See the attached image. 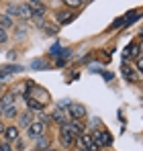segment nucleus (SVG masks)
<instances>
[{"label":"nucleus","instance_id":"nucleus-14","mask_svg":"<svg viewBox=\"0 0 143 151\" xmlns=\"http://www.w3.org/2000/svg\"><path fill=\"white\" fill-rule=\"evenodd\" d=\"M14 14H19V4H8V8H6V17H14Z\"/></svg>","mask_w":143,"mask_h":151},{"label":"nucleus","instance_id":"nucleus-28","mask_svg":"<svg viewBox=\"0 0 143 151\" xmlns=\"http://www.w3.org/2000/svg\"><path fill=\"white\" fill-rule=\"evenodd\" d=\"M45 151H53V149H45Z\"/></svg>","mask_w":143,"mask_h":151},{"label":"nucleus","instance_id":"nucleus-10","mask_svg":"<svg viewBox=\"0 0 143 151\" xmlns=\"http://www.w3.org/2000/svg\"><path fill=\"white\" fill-rule=\"evenodd\" d=\"M137 53H139L137 45H129L127 49L123 51V57H125V61H127V59H131V57H133V55H137Z\"/></svg>","mask_w":143,"mask_h":151},{"label":"nucleus","instance_id":"nucleus-1","mask_svg":"<svg viewBox=\"0 0 143 151\" xmlns=\"http://www.w3.org/2000/svg\"><path fill=\"white\" fill-rule=\"evenodd\" d=\"M68 112H70V116L74 119V121L86 116V108H84L82 104H72V106H68Z\"/></svg>","mask_w":143,"mask_h":151},{"label":"nucleus","instance_id":"nucleus-8","mask_svg":"<svg viewBox=\"0 0 143 151\" xmlns=\"http://www.w3.org/2000/svg\"><path fill=\"white\" fill-rule=\"evenodd\" d=\"M19 17L31 19V17H33V8H31L29 4H21V6H19Z\"/></svg>","mask_w":143,"mask_h":151},{"label":"nucleus","instance_id":"nucleus-27","mask_svg":"<svg viewBox=\"0 0 143 151\" xmlns=\"http://www.w3.org/2000/svg\"><path fill=\"white\" fill-rule=\"evenodd\" d=\"M0 112H2V104H0Z\"/></svg>","mask_w":143,"mask_h":151},{"label":"nucleus","instance_id":"nucleus-4","mask_svg":"<svg viewBox=\"0 0 143 151\" xmlns=\"http://www.w3.org/2000/svg\"><path fill=\"white\" fill-rule=\"evenodd\" d=\"M4 137H6V143L17 141V139H19V129H17V127H8V129L4 131Z\"/></svg>","mask_w":143,"mask_h":151},{"label":"nucleus","instance_id":"nucleus-2","mask_svg":"<svg viewBox=\"0 0 143 151\" xmlns=\"http://www.w3.org/2000/svg\"><path fill=\"white\" fill-rule=\"evenodd\" d=\"M27 133H29V137H33V139H39V137H43V125H41L39 121H37V123L33 121V123H31V127L27 129Z\"/></svg>","mask_w":143,"mask_h":151},{"label":"nucleus","instance_id":"nucleus-21","mask_svg":"<svg viewBox=\"0 0 143 151\" xmlns=\"http://www.w3.org/2000/svg\"><path fill=\"white\" fill-rule=\"evenodd\" d=\"M6 41V33H4V29H0V43H4Z\"/></svg>","mask_w":143,"mask_h":151},{"label":"nucleus","instance_id":"nucleus-22","mask_svg":"<svg viewBox=\"0 0 143 151\" xmlns=\"http://www.w3.org/2000/svg\"><path fill=\"white\" fill-rule=\"evenodd\" d=\"M66 4H68V6H80V2H78V0H68Z\"/></svg>","mask_w":143,"mask_h":151},{"label":"nucleus","instance_id":"nucleus-19","mask_svg":"<svg viewBox=\"0 0 143 151\" xmlns=\"http://www.w3.org/2000/svg\"><path fill=\"white\" fill-rule=\"evenodd\" d=\"M0 151H12L10 143H2V145H0Z\"/></svg>","mask_w":143,"mask_h":151},{"label":"nucleus","instance_id":"nucleus-18","mask_svg":"<svg viewBox=\"0 0 143 151\" xmlns=\"http://www.w3.org/2000/svg\"><path fill=\"white\" fill-rule=\"evenodd\" d=\"M33 68H37V70L39 68H47V63L45 61H33Z\"/></svg>","mask_w":143,"mask_h":151},{"label":"nucleus","instance_id":"nucleus-16","mask_svg":"<svg viewBox=\"0 0 143 151\" xmlns=\"http://www.w3.org/2000/svg\"><path fill=\"white\" fill-rule=\"evenodd\" d=\"M10 25H12V19L10 17H6V14L0 17V29H6V27H10Z\"/></svg>","mask_w":143,"mask_h":151},{"label":"nucleus","instance_id":"nucleus-5","mask_svg":"<svg viewBox=\"0 0 143 151\" xmlns=\"http://www.w3.org/2000/svg\"><path fill=\"white\" fill-rule=\"evenodd\" d=\"M80 141H82V145H84V149H98V145L94 143V139L90 137V135H82L80 137Z\"/></svg>","mask_w":143,"mask_h":151},{"label":"nucleus","instance_id":"nucleus-3","mask_svg":"<svg viewBox=\"0 0 143 151\" xmlns=\"http://www.w3.org/2000/svg\"><path fill=\"white\" fill-rule=\"evenodd\" d=\"M51 121H53V123H61V125L68 123V114H66V110H64V108H57V110L51 114Z\"/></svg>","mask_w":143,"mask_h":151},{"label":"nucleus","instance_id":"nucleus-12","mask_svg":"<svg viewBox=\"0 0 143 151\" xmlns=\"http://www.w3.org/2000/svg\"><path fill=\"white\" fill-rule=\"evenodd\" d=\"M0 104H2V108H4V106H12V104H14V94H12V92L4 94V96H2V102H0Z\"/></svg>","mask_w":143,"mask_h":151},{"label":"nucleus","instance_id":"nucleus-13","mask_svg":"<svg viewBox=\"0 0 143 151\" xmlns=\"http://www.w3.org/2000/svg\"><path fill=\"white\" fill-rule=\"evenodd\" d=\"M123 74H125V78H127L129 82H135V74H133V70H131L125 61H123Z\"/></svg>","mask_w":143,"mask_h":151},{"label":"nucleus","instance_id":"nucleus-23","mask_svg":"<svg viewBox=\"0 0 143 151\" xmlns=\"http://www.w3.org/2000/svg\"><path fill=\"white\" fill-rule=\"evenodd\" d=\"M102 76H104V80H113V74L110 72H102Z\"/></svg>","mask_w":143,"mask_h":151},{"label":"nucleus","instance_id":"nucleus-25","mask_svg":"<svg viewBox=\"0 0 143 151\" xmlns=\"http://www.w3.org/2000/svg\"><path fill=\"white\" fill-rule=\"evenodd\" d=\"M80 151H94V149H80Z\"/></svg>","mask_w":143,"mask_h":151},{"label":"nucleus","instance_id":"nucleus-11","mask_svg":"<svg viewBox=\"0 0 143 151\" xmlns=\"http://www.w3.org/2000/svg\"><path fill=\"white\" fill-rule=\"evenodd\" d=\"M31 123H33V116H31V112H23V114H21V127L29 129V127H31Z\"/></svg>","mask_w":143,"mask_h":151},{"label":"nucleus","instance_id":"nucleus-15","mask_svg":"<svg viewBox=\"0 0 143 151\" xmlns=\"http://www.w3.org/2000/svg\"><path fill=\"white\" fill-rule=\"evenodd\" d=\"M2 114L10 119V116H14V114H17V108H14V106H4V108H2Z\"/></svg>","mask_w":143,"mask_h":151},{"label":"nucleus","instance_id":"nucleus-24","mask_svg":"<svg viewBox=\"0 0 143 151\" xmlns=\"http://www.w3.org/2000/svg\"><path fill=\"white\" fill-rule=\"evenodd\" d=\"M4 131H6V129H4V125L0 123V135H4Z\"/></svg>","mask_w":143,"mask_h":151},{"label":"nucleus","instance_id":"nucleus-29","mask_svg":"<svg viewBox=\"0 0 143 151\" xmlns=\"http://www.w3.org/2000/svg\"><path fill=\"white\" fill-rule=\"evenodd\" d=\"M141 51H143V45H141Z\"/></svg>","mask_w":143,"mask_h":151},{"label":"nucleus","instance_id":"nucleus-9","mask_svg":"<svg viewBox=\"0 0 143 151\" xmlns=\"http://www.w3.org/2000/svg\"><path fill=\"white\" fill-rule=\"evenodd\" d=\"M139 19H141V14H139V12H129V14L123 19V23H125V27H131L135 21H139Z\"/></svg>","mask_w":143,"mask_h":151},{"label":"nucleus","instance_id":"nucleus-26","mask_svg":"<svg viewBox=\"0 0 143 151\" xmlns=\"http://www.w3.org/2000/svg\"><path fill=\"white\" fill-rule=\"evenodd\" d=\"M0 94H2V86H0Z\"/></svg>","mask_w":143,"mask_h":151},{"label":"nucleus","instance_id":"nucleus-17","mask_svg":"<svg viewBox=\"0 0 143 151\" xmlns=\"http://www.w3.org/2000/svg\"><path fill=\"white\" fill-rule=\"evenodd\" d=\"M49 145V139H45V137H39L37 139V149H45Z\"/></svg>","mask_w":143,"mask_h":151},{"label":"nucleus","instance_id":"nucleus-6","mask_svg":"<svg viewBox=\"0 0 143 151\" xmlns=\"http://www.w3.org/2000/svg\"><path fill=\"white\" fill-rule=\"evenodd\" d=\"M25 100H27V104H29L31 110H43V108H45L43 102H39L37 98H33V96H25Z\"/></svg>","mask_w":143,"mask_h":151},{"label":"nucleus","instance_id":"nucleus-7","mask_svg":"<svg viewBox=\"0 0 143 151\" xmlns=\"http://www.w3.org/2000/svg\"><path fill=\"white\" fill-rule=\"evenodd\" d=\"M74 141H76V137L72 133H68L66 129H61V143H64V147H72Z\"/></svg>","mask_w":143,"mask_h":151},{"label":"nucleus","instance_id":"nucleus-20","mask_svg":"<svg viewBox=\"0 0 143 151\" xmlns=\"http://www.w3.org/2000/svg\"><path fill=\"white\" fill-rule=\"evenodd\" d=\"M137 70H139V72L143 74V55L139 57V61H137Z\"/></svg>","mask_w":143,"mask_h":151}]
</instances>
